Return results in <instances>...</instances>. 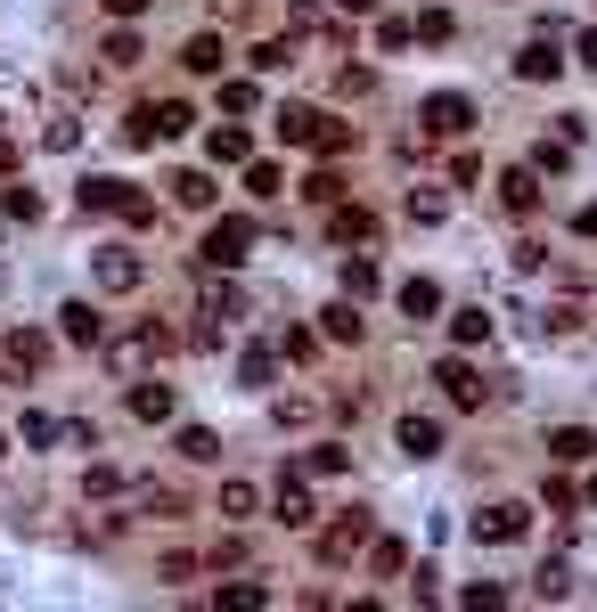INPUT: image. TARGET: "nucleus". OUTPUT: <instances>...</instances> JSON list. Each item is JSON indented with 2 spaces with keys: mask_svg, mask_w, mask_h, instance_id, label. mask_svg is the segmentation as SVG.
I'll return each instance as SVG.
<instances>
[{
  "mask_svg": "<svg viewBox=\"0 0 597 612\" xmlns=\"http://www.w3.org/2000/svg\"><path fill=\"white\" fill-rule=\"evenodd\" d=\"M279 139L286 147H320V156H344V147H353V123H327L320 107H279Z\"/></svg>",
  "mask_w": 597,
  "mask_h": 612,
  "instance_id": "1",
  "label": "nucleus"
},
{
  "mask_svg": "<svg viewBox=\"0 0 597 612\" xmlns=\"http://www.w3.org/2000/svg\"><path fill=\"white\" fill-rule=\"evenodd\" d=\"M172 344H180L172 327H132V335H115V344H107V368H115V376H148Z\"/></svg>",
  "mask_w": 597,
  "mask_h": 612,
  "instance_id": "2",
  "label": "nucleus"
},
{
  "mask_svg": "<svg viewBox=\"0 0 597 612\" xmlns=\"http://www.w3.org/2000/svg\"><path fill=\"white\" fill-rule=\"evenodd\" d=\"M368 539H377V515H368V506H353V515H336L320 531V563L327 572H336V563H353V556H368Z\"/></svg>",
  "mask_w": 597,
  "mask_h": 612,
  "instance_id": "3",
  "label": "nucleus"
},
{
  "mask_svg": "<svg viewBox=\"0 0 597 612\" xmlns=\"http://www.w3.org/2000/svg\"><path fill=\"white\" fill-rule=\"evenodd\" d=\"M418 131L426 139H467V131H475V98H467V91H434L418 107Z\"/></svg>",
  "mask_w": 597,
  "mask_h": 612,
  "instance_id": "4",
  "label": "nucleus"
},
{
  "mask_svg": "<svg viewBox=\"0 0 597 612\" xmlns=\"http://www.w3.org/2000/svg\"><path fill=\"white\" fill-rule=\"evenodd\" d=\"M82 204H91V213H123L132 229H148V221H156V204L139 197V188H123V180H107V172H98V180H82Z\"/></svg>",
  "mask_w": 597,
  "mask_h": 612,
  "instance_id": "5",
  "label": "nucleus"
},
{
  "mask_svg": "<svg viewBox=\"0 0 597 612\" xmlns=\"http://www.w3.org/2000/svg\"><path fill=\"white\" fill-rule=\"evenodd\" d=\"M271 515L286 523V531H312V523H320V498H312V474H279V490H271Z\"/></svg>",
  "mask_w": 597,
  "mask_h": 612,
  "instance_id": "6",
  "label": "nucleus"
},
{
  "mask_svg": "<svg viewBox=\"0 0 597 612\" xmlns=\"http://www.w3.org/2000/svg\"><path fill=\"white\" fill-rule=\"evenodd\" d=\"M254 253V221H213L205 229V270H238Z\"/></svg>",
  "mask_w": 597,
  "mask_h": 612,
  "instance_id": "7",
  "label": "nucleus"
},
{
  "mask_svg": "<svg viewBox=\"0 0 597 612\" xmlns=\"http://www.w3.org/2000/svg\"><path fill=\"white\" fill-rule=\"evenodd\" d=\"M532 531V506H516V498H500V506H483V515H475V539L483 547H516Z\"/></svg>",
  "mask_w": 597,
  "mask_h": 612,
  "instance_id": "8",
  "label": "nucleus"
},
{
  "mask_svg": "<svg viewBox=\"0 0 597 612\" xmlns=\"http://www.w3.org/2000/svg\"><path fill=\"white\" fill-rule=\"evenodd\" d=\"M123 409H132V425H172L180 400H172V384H148V376H139V384H123Z\"/></svg>",
  "mask_w": 597,
  "mask_h": 612,
  "instance_id": "9",
  "label": "nucleus"
},
{
  "mask_svg": "<svg viewBox=\"0 0 597 612\" xmlns=\"http://www.w3.org/2000/svg\"><path fill=\"white\" fill-rule=\"evenodd\" d=\"M0 360H9L17 376H41V368H50V335H41V327H9V335H0Z\"/></svg>",
  "mask_w": 597,
  "mask_h": 612,
  "instance_id": "10",
  "label": "nucleus"
},
{
  "mask_svg": "<svg viewBox=\"0 0 597 612\" xmlns=\"http://www.w3.org/2000/svg\"><path fill=\"white\" fill-rule=\"evenodd\" d=\"M434 384H442V400H450V409H483V376L475 368H467V360H434Z\"/></svg>",
  "mask_w": 597,
  "mask_h": 612,
  "instance_id": "11",
  "label": "nucleus"
},
{
  "mask_svg": "<svg viewBox=\"0 0 597 612\" xmlns=\"http://www.w3.org/2000/svg\"><path fill=\"white\" fill-rule=\"evenodd\" d=\"M327 238H336V245H368V238H377V213L353 204V197H336V204H327Z\"/></svg>",
  "mask_w": 597,
  "mask_h": 612,
  "instance_id": "12",
  "label": "nucleus"
},
{
  "mask_svg": "<svg viewBox=\"0 0 597 612\" xmlns=\"http://www.w3.org/2000/svg\"><path fill=\"white\" fill-rule=\"evenodd\" d=\"M279 368H286V360H279V344H238V384H245V392H271V384H279Z\"/></svg>",
  "mask_w": 597,
  "mask_h": 612,
  "instance_id": "13",
  "label": "nucleus"
},
{
  "mask_svg": "<svg viewBox=\"0 0 597 612\" xmlns=\"http://www.w3.org/2000/svg\"><path fill=\"white\" fill-rule=\"evenodd\" d=\"M516 74H524V82H557V74H565V50H557L548 33H532L524 50H516Z\"/></svg>",
  "mask_w": 597,
  "mask_h": 612,
  "instance_id": "14",
  "label": "nucleus"
},
{
  "mask_svg": "<svg viewBox=\"0 0 597 612\" xmlns=\"http://www.w3.org/2000/svg\"><path fill=\"white\" fill-rule=\"evenodd\" d=\"M500 204L507 213H541V172H532V163H507L500 172Z\"/></svg>",
  "mask_w": 597,
  "mask_h": 612,
  "instance_id": "15",
  "label": "nucleus"
},
{
  "mask_svg": "<svg viewBox=\"0 0 597 612\" xmlns=\"http://www.w3.org/2000/svg\"><path fill=\"white\" fill-rule=\"evenodd\" d=\"M164 188H172V204H180V213H213V197H221V188H213V172H205V163H197V172H172Z\"/></svg>",
  "mask_w": 597,
  "mask_h": 612,
  "instance_id": "16",
  "label": "nucleus"
},
{
  "mask_svg": "<svg viewBox=\"0 0 597 612\" xmlns=\"http://www.w3.org/2000/svg\"><path fill=\"white\" fill-rule=\"evenodd\" d=\"M91 270H98V286H107V294H132L139 286V253H123V245L91 253Z\"/></svg>",
  "mask_w": 597,
  "mask_h": 612,
  "instance_id": "17",
  "label": "nucleus"
},
{
  "mask_svg": "<svg viewBox=\"0 0 597 612\" xmlns=\"http://www.w3.org/2000/svg\"><path fill=\"white\" fill-rule=\"evenodd\" d=\"M57 335L66 344H107V319H98V303H66L57 310Z\"/></svg>",
  "mask_w": 597,
  "mask_h": 612,
  "instance_id": "18",
  "label": "nucleus"
},
{
  "mask_svg": "<svg viewBox=\"0 0 597 612\" xmlns=\"http://www.w3.org/2000/svg\"><path fill=\"white\" fill-rule=\"evenodd\" d=\"M221 57H230V50H221V33H189V41H180V66H189L197 82H213Z\"/></svg>",
  "mask_w": 597,
  "mask_h": 612,
  "instance_id": "19",
  "label": "nucleus"
},
{
  "mask_svg": "<svg viewBox=\"0 0 597 612\" xmlns=\"http://www.w3.org/2000/svg\"><path fill=\"white\" fill-rule=\"evenodd\" d=\"M172 457H180V466H213V457H221V433H213V425H180V433H172Z\"/></svg>",
  "mask_w": 597,
  "mask_h": 612,
  "instance_id": "20",
  "label": "nucleus"
},
{
  "mask_svg": "<svg viewBox=\"0 0 597 612\" xmlns=\"http://www.w3.org/2000/svg\"><path fill=\"white\" fill-rule=\"evenodd\" d=\"M213 515H230V523H254L262 515V482H221V498H213Z\"/></svg>",
  "mask_w": 597,
  "mask_h": 612,
  "instance_id": "21",
  "label": "nucleus"
},
{
  "mask_svg": "<svg viewBox=\"0 0 597 612\" xmlns=\"http://www.w3.org/2000/svg\"><path fill=\"white\" fill-rule=\"evenodd\" d=\"M139 123H148V139H189V131H197V107H180V98H164V107H148Z\"/></svg>",
  "mask_w": 597,
  "mask_h": 612,
  "instance_id": "22",
  "label": "nucleus"
},
{
  "mask_svg": "<svg viewBox=\"0 0 597 612\" xmlns=\"http://www.w3.org/2000/svg\"><path fill=\"white\" fill-rule=\"evenodd\" d=\"M245 66H254V82H262V74H286V66H295V41H286V33H262L254 50H245Z\"/></svg>",
  "mask_w": 597,
  "mask_h": 612,
  "instance_id": "23",
  "label": "nucleus"
},
{
  "mask_svg": "<svg viewBox=\"0 0 597 612\" xmlns=\"http://www.w3.org/2000/svg\"><path fill=\"white\" fill-rule=\"evenodd\" d=\"M205 156H213V163H245V156H254V131H245V123H213Z\"/></svg>",
  "mask_w": 597,
  "mask_h": 612,
  "instance_id": "24",
  "label": "nucleus"
},
{
  "mask_svg": "<svg viewBox=\"0 0 597 612\" xmlns=\"http://www.w3.org/2000/svg\"><path fill=\"white\" fill-rule=\"evenodd\" d=\"M548 457H557V466H589V457H597V433L557 425V433H548Z\"/></svg>",
  "mask_w": 597,
  "mask_h": 612,
  "instance_id": "25",
  "label": "nucleus"
},
{
  "mask_svg": "<svg viewBox=\"0 0 597 612\" xmlns=\"http://www.w3.org/2000/svg\"><path fill=\"white\" fill-rule=\"evenodd\" d=\"M286 25H295V33H327V50L344 41V25H336L327 9H320V0H286Z\"/></svg>",
  "mask_w": 597,
  "mask_h": 612,
  "instance_id": "26",
  "label": "nucleus"
},
{
  "mask_svg": "<svg viewBox=\"0 0 597 612\" xmlns=\"http://www.w3.org/2000/svg\"><path fill=\"white\" fill-rule=\"evenodd\" d=\"M401 319H442V286L434 278H401Z\"/></svg>",
  "mask_w": 597,
  "mask_h": 612,
  "instance_id": "27",
  "label": "nucleus"
},
{
  "mask_svg": "<svg viewBox=\"0 0 597 612\" xmlns=\"http://www.w3.org/2000/svg\"><path fill=\"white\" fill-rule=\"evenodd\" d=\"M409 221H418V229H442V221H450V180H442V188H409Z\"/></svg>",
  "mask_w": 597,
  "mask_h": 612,
  "instance_id": "28",
  "label": "nucleus"
},
{
  "mask_svg": "<svg viewBox=\"0 0 597 612\" xmlns=\"http://www.w3.org/2000/svg\"><path fill=\"white\" fill-rule=\"evenodd\" d=\"M394 433H401V450H409V457H442V425H434V416H401Z\"/></svg>",
  "mask_w": 597,
  "mask_h": 612,
  "instance_id": "29",
  "label": "nucleus"
},
{
  "mask_svg": "<svg viewBox=\"0 0 597 612\" xmlns=\"http://www.w3.org/2000/svg\"><path fill=\"white\" fill-rule=\"evenodd\" d=\"M197 303L213 310V319H238V310H245V294H238V286H230V278L213 270V278H197Z\"/></svg>",
  "mask_w": 597,
  "mask_h": 612,
  "instance_id": "30",
  "label": "nucleus"
},
{
  "mask_svg": "<svg viewBox=\"0 0 597 612\" xmlns=\"http://www.w3.org/2000/svg\"><path fill=\"white\" fill-rule=\"evenodd\" d=\"M303 197H312L320 213H327V204H336V197H353V180H344L336 163H320V172H303Z\"/></svg>",
  "mask_w": 597,
  "mask_h": 612,
  "instance_id": "31",
  "label": "nucleus"
},
{
  "mask_svg": "<svg viewBox=\"0 0 597 612\" xmlns=\"http://www.w3.org/2000/svg\"><path fill=\"white\" fill-rule=\"evenodd\" d=\"M320 327L336 335V344H360V335H368V327H360V303H353V294H344V303H327V310H320Z\"/></svg>",
  "mask_w": 597,
  "mask_h": 612,
  "instance_id": "32",
  "label": "nucleus"
},
{
  "mask_svg": "<svg viewBox=\"0 0 597 612\" xmlns=\"http://www.w3.org/2000/svg\"><path fill=\"white\" fill-rule=\"evenodd\" d=\"M98 57H107V66H139V57H148V41H139V17H132V25H115Z\"/></svg>",
  "mask_w": 597,
  "mask_h": 612,
  "instance_id": "33",
  "label": "nucleus"
},
{
  "mask_svg": "<svg viewBox=\"0 0 597 612\" xmlns=\"http://www.w3.org/2000/svg\"><path fill=\"white\" fill-rule=\"evenodd\" d=\"M213 604L221 612H262V604H271V588H262V580H230V588H213Z\"/></svg>",
  "mask_w": 597,
  "mask_h": 612,
  "instance_id": "34",
  "label": "nucleus"
},
{
  "mask_svg": "<svg viewBox=\"0 0 597 612\" xmlns=\"http://www.w3.org/2000/svg\"><path fill=\"white\" fill-rule=\"evenodd\" d=\"M271 416H279L286 433H303V425L320 416V400H312V392H279V400H271Z\"/></svg>",
  "mask_w": 597,
  "mask_h": 612,
  "instance_id": "35",
  "label": "nucleus"
},
{
  "mask_svg": "<svg viewBox=\"0 0 597 612\" xmlns=\"http://www.w3.org/2000/svg\"><path fill=\"white\" fill-rule=\"evenodd\" d=\"M344 466H353V450H344V441H312L295 474H344Z\"/></svg>",
  "mask_w": 597,
  "mask_h": 612,
  "instance_id": "36",
  "label": "nucleus"
},
{
  "mask_svg": "<svg viewBox=\"0 0 597 612\" xmlns=\"http://www.w3.org/2000/svg\"><path fill=\"white\" fill-rule=\"evenodd\" d=\"M279 188H286V172H279L271 156H245V197L262 204V197H279Z\"/></svg>",
  "mask_w": 597,
  "mask_h": 612,
  "instance_id": "37",
  "label": "nucleus"
},
{
  "mask_svg": "<svg viewBox=\"0 0 597 612\" xmlns=\"http://www.w3.org/2000/svg\"><path fill=\"white\" fill-rule=\"evenodd\" d=\"M17 441H25V450H57V416L50 409H25V416H17Z\"/></svg>",
  "mask_w": 597,
  "mask_h": 612,
  "instance_id": "38",
  "label": "nucleus"
},
{
  "mask_svg": "<svg viewBox=\"0 0 597 612\" xmlns=\"http://www.w3.org/2000/svg\"><path fill=\"white\" fill-rule=\"evenodd\" d=\"M532 597H541V604H565V597H573V563H541V572H532Z\"/></svg>",
  "mask_w": 597,
  "mask_h": 612,
  "instance_id": "39",
  "label": "nucleus"
},
{
  "mask_svg": "<svg viewBox=\"0 0 597 612\" xmlns=\"http://www.w3.org/2000/svg\"><path fill=\"white\" fill-rule=\"evenodd\" d=\"M123 490H132V474H123V466H91V474H82V498H98V506L123 498Z\"/></svg>",
  "mask_w": 597,
  "mask_h": 612,
  "instance_id": "40",
  "label": "nucleus"
},
{
  "mask_svg": "<svg viewBox=\"0 0 597 612\" xmlns=\"http://www.w3.org/2000/svg\"><path fill=\"white\" fill-rule=\"evenodd\" d=\"M409 41H418V17H377V50L385 57H401Z\"/></svg>",
  "mask_w": 597,
  "mask_h": 612,
  "instance_id": "41",
  "label": "nucleus"
},
{
  "mask_svg": "<svg viewBox=\"0 0 597 612\" xmlns=\"http://www.w3.org/2000/svg\"><path fill=\"white\" fill-rule=\"evenodd\" d=\"M368 563H377V580H401L409 572V547L401 539H368Z\"/></svg>",
  "mask_w": 597,
  "mask_h": 612,
  "instance_id": "42",
  "label": "nucleus"
},
{
  "mask_svg": "<svg viewBox=\"0 0 597 612\" xmlns=\"http://www.w3.org/2000/svg\"><path fill=\"white\" fill-rule=\"evenodd\" d=\"M377 286H385V270L368 262V253H353V262H344V294L360 303V294H377Z\"/></svg>",
  "mask_w": 597,
  "mask_h": 612,
  "instance_id": "43",
  "label": "nucleus"
},
{
  "mask_svg": "<svg viewBox=\"0 0 597 612\" xmlns=\"http://www.w3.org/2000/svg\"><path fill=\"white\" fill-rule=\"evenodd\" d=\"M565 163H573V139L557 131V139H541V147H532V172H565Z\"/></svg>",
  "mask_w": 597,
  "mask_h": 612,
  "instance_id": "44",
  "label": "nucleus"
},
{
  "mask_svg": "<svg viewBox=\"0 0 597 612\" xmlns=\"http://www.w3.org/2000/svg\"><path fill=\"white\" fill-rule=\"evenodd\" d=\"M450 33H459V17H450V9H426V17H418V41H426V50H442Z\"/></svg>",
  "mask_w": 597,
  "mask_h": 612,
  "instance_id": "45",
  "label": "nucleus"
},
{
  "mask_svg": "<svg viewBox=\"0 0 597 612\" xmlns=\"http://www.w3.org/2000/svg\"><path fill=\"white\" fill-rule=\"evenodd\" d=\"M459 604H475V612H500V604H507V588H500V580H467V588H459Z\"/></svg>",
  "mask_w": 597,
  "mask_h": 612,
  "instance_id": "46",
  "label": "nucleus"
},
{
  "mask_svg": "<svg viewBox=\"0 0 597 612\" xmlns=\"http://www.w3.org/2000/svg\"><path fill=\"white\" fill-rule=\"evenodd\" d=\"M254 107H262L254 82H221V115H254Z\"/></svg>",
  "mask_w": 597,
  "mask_h": 612,
  "instance_id": "47",
  "label": "nucleus"
},
{
  "mask_svg": "<svg viewBox=\"0 0 597 612\" xmlns=\"http://www.w3.org/2000/svg\"><path fill=\"white\" fill-rule=\"evenodd\" d=\"M279 360H320V327H286V344H279Z\"/></svg>",
  "mask_w": 597,
  "mask_h": 612,
  "instance_id": "48",
  "label": "nucleus"
},
{
  "mask_svg": "<svg viewBox=\"0 0 597 612\" xmlns=\"http://www.w3.org/2000/svg\"><path fill=\"white\" fill-rule=\"evenodd\" d=\"M0 213H9V221H41V197H33V188H0Z\"/></svg>",
  "mask_w": 597,
  "mask_h": 612,
  "instance_id": "49",
  "label": "nucleus"
},
{
  "mask_svg": "<svg viewBox=\"0 0 597 612\" xmlns=\"http://www.w3.org/2000/svg\"><path fill=\"white\" fill-rule=\"evenodd\" d=\"M450 335H459V344H483V335H491V310H450Z\"/></svg>",
  "mask_w": 597,
  "mask_h": 612,
  "instance_id": "50",
  "label": "nucleus"
},
{
  "mask_svg": "<svg viewBox=\"0 0 597 612\" xmlns=\"http://www.w3.org/2000/svg\"><path fill=\"white\" fill-rule=\"evenodd\" d=\"M180 344H189V351H221V327L213 319H189V327H180Z\"/></svg>",
  "mask_w": 597,
  "mask_h": 612,
  "instance_id": "51",
  "label": "nucleus"
},
{
  "mask_svg": "<svg viewBox=\"0 0 597 612\" xmlns=\"http://www.w3.org/2000/svg\"><path fill=\"white\" fill-rule=\"evenodd\" d=\"M336 91H344V98H368V91H377V74H368V66H344Z\"/></svg>",
  "mask_w": 597,
  "mask_h": 612,
  "instance_id": "52",
  "label": "nucleus"
},
{
  "mask_svg": "<svg viewBox=\"0 0 597 612\" xmlns=\"http://www.w3.org/2000/svg\"><path fill=\"white\" fill-rule=\"evenodd\" d=\"M475 180H483V163H475V156L459 147V156H450V188H475Z\"/></svg>",
  "mask_w": 597,
  "mask_h": 612,
  "instance_id": "53",
  "label": "nucleus"
},
{
  "mask_svg": "<svg viewBox=\"0 0 597 612\" xmlns=\"http://www.w3.org/2000/svg\"><path fill=\"white\" fill-rule=\"evenodd\" d=\"M74 139H82V123H74V115H57L50 131H41V147H74Z\"/></svg>",
  "mask_w": 597,
  "mask_h": 612,
  "instance_id": "54",
  "label": "nucleus"
},
{
  "mask_svg": "<svg viewBox=\"0 0 597 612\" xmlns=\"http://www.w3.org/2000/svg\"><path fill=\"white\" fill-rule=\"evenodd\" d=\"M573 57H582V66H597V25H582V33H573Z\"/></svg>",
  "mask_w": 597,
  "mask_h": 612,
  "instance_id": "55",
  "label": "nucleus"
},
{
  "mask_svg": "<svg viewBox=\"0 0 597 612\" xmlns=\"http://www.w3.org/2000/svg\"><path fill=\"white\" fill-rule=\"evenodd\" d=\"M573 238H597V204H582V213H573Z\"/></svg>",
  "mask_w": 597,
  "mask_h": 612,
  "instance_id": "56",
  "label": "nucleus"
},
{
  "mask_svg": "<svg viewBox=\"0 0 597 612\" xmlns=\"http://www.w3.org/2000/svg\"><path fill=\"white\" fill-rule=\"evenodd\" d=\"M0 172H17V139H0Z\"/></svg>",
  "mask_w": 597,
  "mask_h": 612,
  "instance_id": "57",
  "label": "nucleus"
},
{
  "mask_svg": "<svg viewBox=\"0 0 597 612\" xmlns=\"http://www.w3.org/2000/svg\"><path fill=\"white\" fill-rule=\"evenodd\" d=\"M336 9H344V17H368V9H377V0H336Z\"/></svg>",
  "mask_w": 597,
  "mask_h": 612,
  "instance_id": "58",
  "label": "nucleus"
},
{
  "mask_svg": "<svg viewBox=\"0 0 597 612\" xmlns=\"http://www.w3.org/2000/svg\"><path fill=\"white\" fill-rule=\"evenodd\" d=\"M107 9H115V17H139V9H148V0H107Z\"/></svg>",
  "mask_w": 597,
  "mask_h": 612,
  "instance_id": "59",
  "label": "nucleus"
},
{
  "mask_svg": "<svg viewBox=\"0 0 597 612\" xmlns=\"http://www.w3.org/2000/svg\"><path fill=\"white\" fill-rule=\"evenodd\" d=\"M589 506H597V474H589Z\"/></svg>",
  "mask_w": 597,
  "mask_h": 612,
  "instance_id": "60",
  "label": "nucleus"
},
{
  "mask_svg": "<svg viewBox=\"0 0 597 612\" xmlns=\"http://www.w3.org/2000/svg\"><path fill=\"white\" fill-rule=\"evenodd\" d=\"M0 294H9V270H0Z\"/></svg>",
  "mask_w": 597,
  "mask_h": 612,
  "instance_id": "61",
  "label": "nucleus"
},
{
  "mask_svg": "<svg viewBox=\"0 0 597 612\" xmlns=\"http://www.w3.org/2000/svg\"><path fill=\"white\" fill-rule=\"evenodd\" d=\"M0 450H9V433H0Z\"/></svg>",
  "mask_w": 597,
  "mask_h": 612,
  "instance_id": "62",
  "label": "nucleus"
}]
</instances>
